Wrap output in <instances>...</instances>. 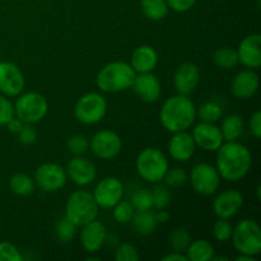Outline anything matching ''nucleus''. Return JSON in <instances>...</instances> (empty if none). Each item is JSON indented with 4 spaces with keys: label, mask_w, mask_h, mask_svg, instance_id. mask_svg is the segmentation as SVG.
Here are the masks:
<instances>
[{
    "label": "nucleus",
    "mask_w": 261,
    "mask_h": 261,
    "mask_svg": "<svg viewBox=\"0 0 261 261\" xmlns=\"http://www.w3.org/2000/svg\"><path fill=\"white\" fill-rule=\"evenodd\" d=\"M161 260L162 261H189L184 252H176V251H172L170 252V254L165 255Z\"/></svg>",
    "instance_id": "46"
},
{
    "label": "nucleus",
    "mask_w": 261,
    "mask_h": 261,
    "mask_svg": "<svg viewBox=\"0 0 261 261\" xmlns=\"http://www.w3.org/2000/svg\"><path fill=\"white\" fill-rule=\"evenodd\" d=\"M170 142H168V152L172 160L177 162H188L191 160L196 150V144L194 138L188 130L172 133Z\"/></svg>",
    "instance_id": "21"
},
{
    "label": "nucleus",
    "mask_w": 261,
    "mask_h": 261,
    "mask_svg": "<svg viewBox=\"0 0 261 261\" xmlns=\"http://www.w3.org/2000/svg\"><path fill=\"white\" fill-rule=\"evenodd\" d=\"M133 223L135 233L139 236H148L155 231L158 226L157 218H155V212L152 209L143 212H135L134 217L130 221Z\"/></svg>",
    "instance_id": "24"
},
{
    "label": "nucleus",
    "mask_w": 261,
    "mask_h": 261,
    "mask_svg": "<svg viewBox=\"0 0 261 261\" xmlns=\"http://www.w3.org/2000/svg\"><path fill=\"white\" fill-rule=\"evenodd\" d=\"M35 180L25 173H15L9 178V188L18 196H28L35 191Z\"/></svg>",
    "instance_id": "29"
},
{
    "label": "nucleus",
    "mask_w": 261,
    "mask_h": 261,
    "mask_svg": "<svg viewBox=\"0 0 261 261\" xmlns=\"http://www.w3.org/2000/svg\"><path fill=\"white\" fill-rule=\"evenodd\" d=\"M48 111V102L37 92L20 94L14 103V114L24 124H36L45 119Z\"/></svg>",
    "instance_id": "7"
},
{
    "label": "nucleus",
    "mask_w": 261,
    "mask_h": 261,
    "mask_svg": "<svg viewBox=\"0 0 261 261\" xmlns=\"http://www.w3.org/2000/svg\"><path fill=\"white\" fill-rule=\"evenodd\" d=\"M76 228L78 227L70 221L66 216H63L56 221L55 223V236L59 242L61 244H69L73 241L76 234Z\"/></svg>",
    "instance_id": "30"
},
{
    "label": "nucleus",
    "mask_w": 261,
    "mask_h": 261,
    "mask_svg": "<svg viewBox=\"0 0 261 261\" xmlns=\"http://www.w3.org/2000/svg\"><path fill=\"white\" fill-rule=\"evenodd\" d=\"M260 86L259 74L252 69H244L233 76L231 92L236 98L249 99L256 94Z\"/></svg>",
    "instance_id": "20"
},
{
    "label": "nucleus",
    "mask_w": 261,
    "mask_h": 261,
    "mask_svg": "<svg viewBox=\"0 0 261 261\" xmlns=\"http://www.w3.org/2000/svg\"><path fill=\"white\" fill-rule=\"evenodd\" d=\"M191 237L190 233L186 228L182 227H177V228L172 229L168 237V245L172 249V251L176 252H184L185 254L186 249L190 245Z\"/></svg>",
    "instance_id": "32"
},
{
    "label": "nucleus",
    "mask_w": 261,
    "mask_h": 261,
    "mask_svg": "<svg viewBox=\"0 0 261 261\" xmlns=\"http://www.w3.org/2000/svg\"><path fill=\"white\" fill-rule=\"evenodd\" d=\"M0 261H23V256L17 246L8 241L0 242Z\"/></svg>",
    "instance_id": "40"
},
{
    "label": "nucleus",
    "mask_w": 261,
    "mask_h": 261,
    "mask_svg": "<svg viewBox=\"0 0 261 261\" xmlns=\"http://www.w3.org/2000/svg\"><path fill=\"white\" fill-rule=\"evenodd\" d=\"M112 209H114L112 211V217H114V219L117 223L121 224L129 223L135 214V211L130 200H122L121 199Z\"/></svg>",
    "instance_id": "34"
},
{
    "label": "nucleus",
    "mask_w": 261,
    "mask_h": 261,
    "mask_svg": "<svg viewBox=\"0 0 261 261\" xmlns=\"http://www.w3.org/2000/svg\"><path fill=\"white\" fill-rule=\"evenodd\" d=\"M66 148L73 155H83L88 150L89 140L82 134L71 135L66 142Z\"/></svg>",
    "instance_id": "37"
},
{
    "label": "nucleus",
    "mask_w": 261,
    "mask_h": 261,
    "mask_svg": "<svg viewBox=\"0 0 261 261\" xmlns=\"http://www.w3.org/2000/svg\"><path fill=\"white\" fill-rule=\"evenodd\" d=\"M219 129L224 142H236L244 133V120L240 115H229L223 119Z\"/></svg>",
    "instance_id": "26"
},
{
    "label": "nucleus",
    "mask_w": 261,
    "mask_h": 261,
    "mask_svg": "<svg viewBox=\"0 0 261 261\" xmlns=\"http://www.w3.org/2000/svg\"><path fill=\"white\" fill-rule=\"evenodd\" d=\"M196 116L199 117L200 122L216 124L223 116V110L217 102L209 101L201 105L199 109H196Z\"/></svg>",
    "instance_id": "31"
},
{
    "label": "nucleus",
    "mask_w": 261,
    "mask_h": 261,
    "mask_svg": "<svg viewBox=\"0 0 261 261\" xmlns=\"http://www.w3.org/2000/svg\"><path fill=\"white\" fill-rule=\"evenodd\" d=\"M98 205L93 195L86 190H76L69 196L65 205V216L75 224L83 227L98 217Z\"/></svg>",
    "instance_id": "5"
},
{
    "label": "nucleus",
    "mask_w": 261,
    "mask_h": 261,
    "mask_svg": "<svg viewBox=\"0 0 261 261\" xmlns=\"http://www.w3.org/2000/svg\"><path fill=\"white\" fill-rule=\"evenodd\" d=\"M189 261H211L214 256V247L206 240L191 241L185 251Z\"/></svg>",
    "instance_id": "25"
},
{
    "label": "nucleus",
    "mask_w": 261,
    "mask_h": 261,
    "mask_svg": "<svg viewBox=\"0 0 261 261\" xmlns=\"http://www.w3.org/2000/svg\"><path fill=\"white\" fill-rule=\"evenodd\" d=\"M190 184L193 190L201 196H211L217 193L221 185V176L211 163L200 162L190 172Z\"/></svg>",
    "instance_id": "9"
},
{
    "label": "nucleus",
    "mask_w": 261,
    "mask_h": 261,
    "mask_svg": "<svg viewBox=\"0 0 261 261\" xmlns=\"http://www.w3.org/2000/svg\"><path fill=\"white\" fill-rule=\"evenodd\" d=\"M228 257H224V256H213L212 257L211 261H228Z\"/></svg>",
    "instance_id": "49"
},
{
    "label": "nucleus",
    "mask_w": 261,
    "mask_h": 261,
    "mask_svg": "<svg viewBox=\"0 0 261 261\" xmlns=\"http://www.w3.org/2000/svg\"><path fill=\"white\" fill-rule=\"evenodd\" d=\"M35 184L46 193H55L61 190L68 181L65 168L58 163L47 162L38 166L35 172Z\"/></svg>",
    "instance_id": "11"
},
{
    "label": "nucleus",
    "mask_w": 261,
    "mask_h": 261,
    "mask_svg": "<svg viewBox=\"0 0 261 261\" xmlns=\"http://www.w3.org/2000/svg\"><path fill=\"white\" fill-rule=\"evenodd\" d=\"M133 208L135 212H143L153 209V198L152 191L147 190V189H142V190H137L132 195L130 199Z\"/></svg>",
    "instance_id": "33"
},
{
    "label": "nucleus",
    "mask_w": 261,
    "mask_h": 261,
    "mask_svg": "<svg viewBox=\"0 0 261 261\" xmlns=\"http://www.w3.org/2000/svg\"><path fill=\"white\" fill-rule=\"evenodd\" d=\"M137 172L144 181L158 184L163 181L168 167V160L162 150L157 148H145L138 154L135 161Z\"/></svg>",
    "instance_id": "4"
},
{
    "label": "nucleus",
    "mask_w": 261,
    "mask_h": 261,
    "mask_svg": "<svg viewBox=\"0 0 261 261\" xmlns=\"http://www.w3.org/2000/svg\"><path fill=\"white\" fill-rule=\"evenodd\" d=\"M249 127L251 134L254 135L255 139H260L261 138V111L256 110L254 114L251 115L249 121Z\"/></svg>",
    "instance_id": "44"
},
{
    "label": "nucleus",
    "mask_w": 261,
    "mask_h": 261,
    "mask_svg": "<svg viewBox=\"0 0 261 261\" xmlns=\"http://www.w3.org/2000/svg\"><path fill=\"white\" fill-rule=\"evenodd\" d=\"M68 177L78 186H87L96 180V166L82 155H74L65 168Z\"/></svg>",
    "instance_id": "18"
},
{
    "label": "nucleus",
    "mask_w": 261,
    "mask_h": 261,
    "mask_svg": "<svg viewBox=\"0 0 261 261\" xmlns=\"http://www.w3.org/2000/svg\"><path fill=\"white\" fill-rule=\"evenodd\" d=\"M239 254L257 256L261 252V228L256 221L242 219L233 227L231 237Z\"/></svg>",
    "instance_id": "6"
},
{
    "label": "nucleus",
    "mask_w": 261,
    "mask_h": 261,
    "mask_svg": "<svg viewBox=\"0 0 261 261\" xmlns=\"http://www.w3.org/2000/svg\"><path fill=\"white\" fill-rule=\"evenodd\" d=\"M18 138H19V142L24 145H31L37 140V132H36L35 127L32 126V124H24L23 125L22 130L18 133Z\"/></svg>",
    "instance_id": "42"
},
{
    "label": "nucleus",
    "mask_w": 261,
    "mask_h": 261,
    "mask_svg": "<svg viewBox=\"0 0 261 261\" xmlns=\"http://www.w3.org/2000/svg\"><path fill=\"white\" fill-rule=\"evenodd\" d=\"M237 56L239 63L246 69H255L261 66V35L260 33H251L246 36L240 42L237 47Z\"/></svg>",
    "instance_id": "17"
},
{
    "label": "nucleus",
    "mask_w": 261,
    "mask_h": 261,
    "mask_svg": "<svg viewBox=\"0 0 261 261\" xmlns=\"http://www.w3.org/2000/svg\"><path fill=\"white\" fill-rule=\"evenodd\" d=\"M14 116V105L7 98V96H0V126L7 125Z\"/></svg>",
    "instance_id": "41"
},
{
    "label": "nucleus",
    "mask_w": 261,
    "mask_h": 261,
    "mask_svg": "<svg viewBox=\"0 0 261 261\" xmlns=\"http://www.w3.org/2000/svg\"><path fill=\"white\" fill-rule=\"evenodd\" d=\"M122 140L117 133L112 130H99L89 140V149L99 160L110 161L120 154Z\"/></svg>",
    "instance_id": "10"
},
{
    "label": "nucleus",
    "mask_w": 261,
    "mask_h": 261,
    "mask_svg": "<svg viewBox=\"0 0 261 261\" xmlns=\"http://www.w3.org/2000/svg\"><path fill=\"white\" fill-rule=\"evenodd\" d=\"M142 12L148 19L162 20L168 14V4L166 0H140Z\"/></svg>",
    "instance_id": "27"
},
{
    "label": "nucleus",
    "mask_w": 261,
    "mask_h": 261,
    "mask_svg": "<svg viewBox=\"0 0 261 261\" xmlns=\"http://www.w3.org/2000/svg\"><path fill=\"white\" fill-rule=\"evenodd\" d=\"M232 232H233V226L228 222V219H221L213 224V236L217 241L227 242L231 240Z\"/></svg>",
    "instance_id": "38"
},
{
    "label": "nucleus",
    "mask_w": 261,
    "mask_h": 261,
    "mask_svg": "<svg viewBox=\"0 0 261 261\" xmlns=\"http://www.w3.org/2000/svg\"><path fill=\"white\" fill-rule=\"evenodd\" d=\"M132 88L134 89L137 96L147 103H154L162 94V86H161L160 79L152 71L137 74Z\"/></svg>",
    "instance_id": "19"
},
{
    "label": "nucleus",
    "mask_w": 261,
    "mask_h": 261,
    "mask_svg": "<svg viewBox=\"0 0 261 261\" xmlns=\"http://www.w3.org/2000/svg\"><path fill=\"white\" fill-rule=\"evenodd\" d=\"M196 119V107L189 96L175 94L163 102L160 110L162 126L170 133L188 130Z\"/></svg>",
    "instance_id": "2"
},
{
    "label": "nucleus",
    "mask_w": 261,
    "mask_h": 261,
    "mask_svg": "<svg viewBox=\"0 0 261 261\" xmlns=\"http://www.w3.org/2000/svg\"><path fill=\"white\" fill-rule=\"evenodd\" d=\"M155 218H157L158 224L167 223L168 219H170V213L165 211V209H160V211L155 212Z\"/></svg>",
    "instance_id": "47"
},
{
    "label": "nucleus",
    "mask_w": 261,
    "mask_h": 261,
    "mask_svg": "<svg viewBox=\"0 0 261 261\" xmlns=\"http://www.w3.org/2000/svg\"><path fill=\"white\" fill-rule=\"evenodd\" d=\"M137 73L129 63L112 61L98 71L96 78L97 87L105 93H119L132 88Z\"/></svg>",
    "instance_id": "3"
},
{
    "label": "nucleus",
    "mask_w": 261,
    "mask_h": 261,
    "mask_svg": "<svg viewBox=\"0 0 261 261\" xmlns=\"http://www.w3.org/2000/svg\"><path fill=\"white\" fill-rule=\"evenodd\" d=\"M92 195L98 208L112 209L124 198V184L117 177L109 176L97 184Z\"/></svg>",
    "instance_id": "12"
},
{
    "label": "nucleus",
    "mask_w": 261,
    "mask_h": 261,
    "mask_svg": "<svg viewBox=\"0 0 261 261\" xmlns=\"http://www.w3.org/2000/svg\"><path fill=\"white\" fill-rule=\"evenodd\" d=\"M196 147L206 152H217L224 143L221 129L216 124L199 122L191 133Z\"/></svg>",
    "instance_id": "16"
},
{
    "label": "nucleus",
    "mask_w": 261,
    "mask_h": 261,
    "mask_svg": "<svg viewBox=\"0 0 261 261\" xmlns=\"http://www.w3.org/2000/svg\"><path fill=\"white\" fill-rule=\"evenodd\" d=\"M236 261H256V259H255V256H250V255L240 254L239 256L236 257Z\"/></svg>",
    "instance_id": "48"
},
{
    "label": "nucleus",
    "mask_w": 261,
    "mask_h": 261,
    "mask_svg": "<svg viewBox=\"0 0 261 261\" xmlns=\"http://www.w3.org/2000/svg\"><path fill=\"white\" fill-rule=\"evenodd\" d=\"M106 114V98L97 92L83 94L74 106V117L83 125L98 124Z\"/></svg>",
    "instance_id": "8"
},
{
    "label": "nucleus",
    "mask_w": 261,
    "mask_h": 261,
    "mask_svg": "<svg viewBox=\"0 0 261 261\" xmlns=\"http://www.w3.org/2000/svg\"><path fill=\"white\" fill-rule=\"evenodd\" d=\"M158 64V53L154 47L149 45L139 46L133 53L130 59V65L137 74L150 73Z\"/></svg>",
    "instance_id": "23"
},
{
    "label": "nucleus",
    "mask_w": 261,
    "mask_h": 261,
    "mask_svg": "<svg viewBox=\"0 0 261 261\" xmlns=\"http://www.w3.org/2000/svg\"><path fill=\"white\" fill-rule=\"evenodd\" d=\"M24 86L20 69L10 61H0V92L7 97H15L22 93Z\"/></svg>",
    "instance_id": "14"
},
{
    "label": "nucleus",
    "mask_w": 261,
    "mask_h": 261,
    "mask_svg": "<svg viewBox=\"0 0 261 261\" xmlns=\"http://www.w3.org/2000/svg\"><path fill=\"white\" fill-rule=\"evenodd\" d=\"M168 8L177 13H185L195 5L196 0H166Z\"/></svg>",
    "instance_id": "43"
},
{
    "label": "nucleus",
    "mask_w": 261,
    "mask_h": 261,
    "mask_svg": "<svg viewBox=\"0 0 261 261\" xmlns=\"http://www.w3.org/2000/svg\"><path fill=\"white\" fill-rule=\"evenodd\" d=\"M213 63L217 68L222 69V70H231V69L236 68L239 64L236 48L228 47V46L218 48L213 55Z\"/></svg>",
    "instance_id": "28"
},
{
    "label": "nucleus",
    "mask_w": 261,
    "mask_h": 261,
    "mask_svg": "<svg viewBox=\"0 0 261 261\" xmlns=\"http://www.w3.org/2000/svg\"><path fill=\"white\" fill-rule=\"evenodd\" d=\"M200 82V69L196 64L184 63L176 69L173 74V87L176 93L190 96Z\"/></svg>",
    "instance_id": "15"
},
{
    "label": "nucleus",
    "mask_w": 261,
    "mask_h": 261,
    "mask_svg": "<svg viewBox=\"0 0 261 261\" xmlns=\"http://www.w3.org/2000/svg\"><path fill=\"white\" fill-rule=\"evenodd\" d=\"M152 198H153V209H155V211L166 209L168 204L171 203L170 189H168L166 185L155 186L152 191Z\"/></svg>",
    "instance_id": "36"
},
{
    "label": "nucleus",
    "mask_w": 261,
    "mask_h": 261,
    "mask_svg": "<svg viewBox=\"0 0 261 261\" xmlns=\"http://www.w3.org/2000/svg\"><path fill=\"white\" fill-rule=\"evenodd\" d=\"M189 180V175L184 168L175 167V168H168L167 172H166L165 177H163V181H165L166 186L167 188L177 189L181 188V186L185 185Z\"/></svg>",
    "instance_id": "35"
},
{
    "label": "nucleus",
    "mask_w": 261,
    "mask_h": 261,
    "mask_svg": "<svg viewBox=\"0 0 261 261\" xmlns=\"http://www.w3.org/2000/svg\"><path fill=\"white\" fill-rule=\"evenodd\" d=\"M252 166V154L246 145L226 142L217 150L216 168L219 176L229 182H237L249 173Z\"/></svg>",
    "instance_id": "1"
},
{
    "label": "nucleus",
    "mask_w": 261,
    "mask_h": 261,
    "mask_svg": "<svg viewBox=\"0 0 261 261\" xmlns=\"http://www.w3.org/2000/svg\"><path fill=\"white\" fill-rule=\"evenodd\" d=\"M115 260L116 261H138L139 260V252L133 244L125 242L117 246L115 251Z\"/></svg>",
    "instance_id": "39"
},
{
    "label": "nucleus",
    "mask_w": 261,
    "mask_h": 261,
    "mask_svg": "<svg viewBox=\"0 0 261 261\" xmlns=\"http://www.w3.org/2000/svg\"><path fill=\"white\" fill-rule=\"evenodd\" d=\"M244 205V195L239 190L227 189L214 198L212 208L217 218L231 219L241 211Z\"/></svg>",
    "instance_id": "13"
},
{
    "label": "nucleus",
    "mask_w": 261,
    "mask_h": 261,
    "mask_svg": "<svg viewBox=\"0 0 261 261\" xmlns=\"http://www.w3.org/2000/svg\"><path fill=\"white\" fill-rule=\"evenodd\" d=\"M107 240V232L103 223L94 219L82 227L81 245L87 252H97L102 249Z\"/></svg>",
    "instance_id": "22"
},
{
    "label": "nucleus",
    "mask_w": 261,
    "mask_h": 261,
    "mask_svg": "<svg viewBox=\"0 0 261 261\" xmlns=\"http://www.w3.org/2000/svg\"><path fill=\"white\" fill-rule=\"evenodd\" d=\"M23 125H24V122H23L20 119H18L17 116H14L9 120V122L7 124V126H8V130H9L10 133H13V134H18V133L22 130Z\"/></svg>",
    "instance_id": "45"
}]
</instances>
